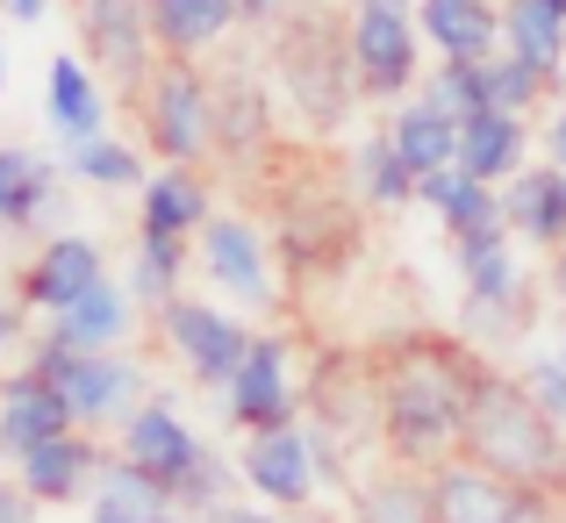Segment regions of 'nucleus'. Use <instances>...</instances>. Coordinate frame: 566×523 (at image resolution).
Segmentation results:
<instances>
[{"mask_svg": "<svg viewBox=\"0 0 566 523\" xmlns=\"http://www.w3.org/2000/svg\"><path fill=\"white\" fill-rule=\"evenodd\" d=\"M273 72L287 108L308 129H337L359 108V72H352V22H337V8L323 0H294L287 22L273 29Z\"/></svg>", "mask_w": 566, "mask_h": 523, "instance_id": "1", "label": "nucleus"}, {"mask_svg": "<svg viewBox=\"0 0 566 523\" xmlns=\"http://www.w3.org/2000/svg\"><path fill=\"white\" fill-rule=\"evenodd\" d=\"M380 409H387V430H395L409 452H438L444 438L467 430V409H473V373L467 358L438 337H416V345L395 352L380 380Z\"/></svg>", "mask_w": 566, "mask_h": 523, "instance_id": "2", "label": "nucleus"}, {"mask_svg": "<svg viewBox=\"0 0 566 523\" xmlns=\"http://www.w3.org/2000/svg\"><path fill=\"white\" fill-rule=\"evenodd\" d=\"M467 438L473 452L495 473H516V481H538V473L559 467V438L553 416L524 395V380H473V409H467Z\"/></svg>", "mask_w": 566, "mask_h": 523, "instance_id": "3", "label": "nucleus"}, {"mask_svg": "<svg viewBox=\"0 0 566 523\" xmlns=\"http://www.w3.org/2000/svg\"><path fill=\"white\" fill-rule=\"evenodd\" d=\"M144 108V144L166 166H193L216 151V86L193 72V57H158L151 80L137 86Z\"/></svg>", "mask_w": 566, "mask_h": 523, "instance_id": "4", "label": "nucleus"}, {"mask_svg": "<svg viewBox=\"0 0 566 523\" xmlns=\"http://www.w3.org/2000/svg\"><path fill=\"white\" fill-rule=\"evenodd\" d=\"M352 72H359L366 101H401L423 80V29H416V8H352Z\"/></svg>", "mask_w": 566, "mask_h": 523, "instance_id": "5", "label": "nucleus"}, {"mask_svg": "<svg viewBox=\"0 0 566 523\" xmlns=\"http://www.w3.org/2000/svg\"><path fill=\"white\" fill-rule=\"evenodd\" d=\"M80 43H86V65H94L101 80L137 94L158 65L151 0H80Z\"/></svg>", "mask_w": 566, "mask_h": 523, "instance_id": "6", "label": "nucleus"}, {"mask_svg": "<svg viewBox=\"0 0 566 523\" xmlns=\"http://www.w3.org/2000/svg\"><path fill=\"white\" fill-rule=\"evenodd\" d=\"M36 373L72 401V416H86V423L123 416L129 401H137V387H144V373L129 366V358H115V352H72V345H57L51 331H43V345H36Z\"/></svg>", "mask_w": 566, "mask_h": 523, "instance_id": "7", "label": "nucleus"}, {"mask_svg": "<svg viewBox=\"0 0 566 523\" xmlns=\"http://www.w3.org/2000/svg\"><path fill=\"white\" fill-rule=\"evenodd\" d=\"M201 273L216 280L230 302H244V308L273 302V259H265V237L251 230L244 216H208V230H201Z\"/></svg>", "mask_w": 566, "mask_h": 523, "instance_id": "8", "label": "nucleus"}, {"mask_svg": "<svg viewBox=\"0 0 566 523\" xmlns=\"http://www.w3.org/2000/svg\"><path fill=\"white\" fill-rule=\"evenodd\" d=\"M352 237H359V222H352L345 193H294L280 208V251H287V265L331 273V265H345Z\"/></svg>", "mask_w": 566, "mask_h": 523, "instance_id": "9", "label": "nucleus"}, {"mask_svg": "<svg viewBox=\"0 0 566 523\" xmlns=\"http://www.w3.org/2000/svg\"><path fill=\"white\" fill-rule=\"evenodd\" d=\"M123 452H129V467L151 473V481H158V488H172V495H180L187 473L208 459V452H201V438H193V430L180 423V409H172V401H144V409L129 416Z\"/></svg>", "mask_w": 566, "mask_h": 523, "instance_id": "10", "label": "nucleus"}, {"mask_svg": "<svg viewBox=\"0 0 566 523\" xmlns=\"http://www.w3.org/2000/svg\"><path fill=\"white\" fill-rule=\"evenodd\" d=\"M166 337L180 345L187 366L201 373V380H216V387H230V373L244 366V352H251L244 323H230L208 302H166Z\"/></svg>", "mask_w": 566, "mask_h": 523, "instance_id": "11", "label": "nucleus"}, {"mask_svg": "<svg viewBox=\"0 0 566 523\" xmlns=\"http://www.w3.org/2000/svg\"><path fill=\"white\" fill-rule=\"evenodd\" d=\"M101 280H108V265H101L94 237H51V244L22 265V302L43 308V316H57V308H72L80 294H94Z\"/></svg>", "mask_w": 566, "mask_h": 523, "instance_id": "12", "label": "nucleus"}, {"mask_svg": "<svg viewBox=\"0 0 566 523\" xmlns=\"http://www.w3.org/2000/svg\"><path fill=\"white\" fill-rule=\"evenodd\" d=\"M43 123L57 129V144L101 137V123H108V80H101L86 57L57 51L51 65H43Z\"/></svg>", "mask_w": 566, "mask_h": 523, "instance_id": "13", "label": "nucleus"}, {"mask_svg": "<svg viewBox=\"0 0 566 523\" xmlns=\"http://www.w3.org/2000/svg\"><path fill=\"white\" fill-rule=\"evenodd\" d=\"M65 430H72V401L57 395L36 366L14 373V380L0 387V452H8V459H29L36 444L65 438Z\"/></svg>", "mask_w": 566, "mask_h": 523, "instance_id": "14", "label": "nucleus"}, {"mask_svg": "<svg viewBox=\"0 0 566 523\" xmlns=\"http://www.w3.org/2000/svg\"><path fill=\"white\" fill-rule=\"evenodd\" d=\"M294 409V366H287V345H273V337H251L244 366L230 373V416L251 430H273L287 423Z\"/></svg>", "mask_w": 566, "mask_h": 523, "instance_id": "15", "label": "nucleus"}, {"mask_svg": "<svg viewBox=\"0 0 566 523\" xmlns=\"http://www.w3.org/2000/svg\"><path fill=\"white\" fill-rule=\"evenodd\" d=\"M423 51L438 57H495L502 51V0H416Z\"/></svg>", "mask_w": 566, "mask_h": 523, "instance_id": "16", "label": "nucleus"}, {"mask_svg": "<svg viewBox=\"0 0 566 523\" xmlns=\"http://www.w3.org/2000/svg\"><path fill=\"white\" fill-rule=\"evenodd\" d=\"M502 222L510 237L531 244H566V166H524L516 179H502Z\"/></svg>", "mask_w": 566, "mask_h": 523, "instance_id": "17", "label": "nucleus"}, {"mask_svg": "<svg viewBox=\"0 0 566 523\" xmlns=\"http://www.w3.org/2000/svg\"><path fill=\"white\" fill-rule=\"evenodd\" d=\"M57 201V158L36 144H0V230H36Z\"/></svg>", "mask_w": 566, "mask_h": 523, "instance_id": "18", "label": "nucleus"}, {"mask_svg": "<svg viewBox=\"0 0 566 523\" xmlns=\"http://www.w3.org/2000/svg\"><path fill=\"white\" fill-rule=\"evenodd\" d=\"M459 166H467L473 179H488V187H502V179H516L531 166V129L524 115L510 108H481L459 123Z\"/></svg>", "mask_w": 566, "mask_h": 523, "instance_id": "19", "label": "nucleus"}, {"mask_svg": "<svg viewBox=\"0 0 566 523\" xmlns=\"http://www.w3.org/2000/svg\"><path fill=\"white\" fill-rule=\"evenodd\" d=\"M452 251H459V280H467L473 308H516V294H524V265H516V251H510V222L473 230V237H452Z\"/></svg>", "mask_w": 566, "mask_h": 523, "instance_id": "20", "label": "nucleus"}, {"mask_svg": "<svg viewBox=\"0 0 566 523\" xmlns=\"http://www.w3.org/2000/svg\"><path fill=\"white\" fill-rule=\"evenodd\" d=\"M244 473H251V488H259V495L302 502L308 488H316V444H308L294 423H273V430H259V438H251Z\"/></svg>", "mask_w": 566, "mask_h": 523, "instance_id": "21", "label": "nucleus"}, {"mask_svg": "<svg viewBox=\"0 0 566 523\" xmlns=\"http://www.w3.org/2000/svg\"><path fill=\"white\" fill-rule=\"evenodd\" d=\"M230 29H244L237 0H151L158 57H201V51H216Z\"/></svg>", "mask_w": 566, "mask_h": 523, "instance_id": "22", "label": "nucleus"}, {"mask_svg": "<svg viewBox=\"0 0 566 523\" xmlns=\"http://www.w3.org/2000/svg\"><path fill=\"white\" fill-rule=\"evenodd\" d=\"M387 137H395V151L409 158V172H444L459 166V115H444L430 94H409L395 115H387Z\"/></svg>", "mask_w": 566, "mask_h": 523, "instance_id": "23", "label": "nucleus"}, {"mask_svg": "<svg viewBox=\"0 0 566 523\" xmlns=\"http://www.w3.org/2000/svg\"><path fill=\"white\" fill-rule=\"evenodd\" d=\"M430 502H438V523H531L524 495L488 467H452Z\"/></svg>", "mask_w": 566, "mask_h": 523, "instance_id": "24", "label": "nucleus"}, {"mask_svg": "<svg viewBox=\"0 0 566 523\" xmlns=\"http://www.w3.org/2000/svg\"><path fill=\"white\" fill-rule=\"evenodd\" d=\"M137 193H144V230H158V237H201L208 216H216L193 166H158Z\"/></svg>", "mask_w": 566, "mask_h": 523, "instance_id": "25", "label": "nucleus"}, {"mask_svg": "<svg viewBox=\"0 0 566 523\" xmlns=\"http://www.w3.org/2000/svg\"><path fill=\"white\" fill-rule=\"evenodd\" d=\"M416 201L438 208V222L452 237H473V230H495V222H502V193L488 187V179H473L467 166L423 172V179H416Z\"/></svg>", "mask_w": 566, "mask_h": 523, "instance_id": "26", "label": "nucleus"}, {"mask_svg": "<svg viewBox=\"0 0 566 523\" xmlns=\"http://www.w3.org/2000/svg\"><path fill=\"white\" fill-rule=\"evenodd\" d=\"M129 302H137L129 287L101 280L94 294H80L72 308H57V316H51V337H57V345H72V352H115L129 337Z\"/></svg>", "mask_w": 566, "mask_h": 523, "instance_id": "27", "label": "nucleus"}, {"mask_svg": "<svg viewBox=\"0 0 566 523\" xmlns=\"http://www.w3.org/2000/svg\"><path fill=\"white\" fill-rule=\"evenodd\" d=\"M265 137H273V94H265L251 72L216 80V151L222 158H251Z\"/></svg>", "mask_w": 566, "mask_h": 523, "instance_id": "28", "label": "nucleus"}, {"mask_svg": "<svg viewBox=\"0 0 566 523\" xmlns=\"http://www.w3.org/2000/svg\"><path fill=\"white\" fill-rule=\"evenodd\" d=\"M502 51H516L538 72H566V14L553 0H502Z\"/></svg>", "mask_w": 566, "mask_h": 523, "instance_id": "29", "label": "nucleus"}, {"mask_svg": "<svg viewBox=\"0 0 566 523\" xmlns=\"http://www.w3.org/2000/svg\"><path fill=\"white\" fill-rule=\"evenodd\" d=\"M352 187H359L366 208H409L416 201V172H409V158L395 151V137H387V129L352 151Z\"/></svg>", "mask_w": 566, "mask_h": 523, "instance_id": "30", "label": "nucleus"}, {"mask_svg": "<svg viewBox=\"0 0 566 523\" xmlns=\"http://www.w3.org/2000/svg\"><path fill=\"white\" fill-rule=\"evenodd\" d=\"M86 467H94V452H86V438H51V444H36V452L22 459V488L36 502H65V495H80V481H86Z\"/></svg>", "mask_w": 566, "mask_h": 523, "instance_id": "31", "label": "nucleus"}, {"mask_svg": "<svg viewBox=\"0 0 566 523\" xmlns=\"http://www.w3.org/2000/svg\"><path fill=\"white\" fill-rule=\"evenodd\" d=\"M65 172L72 179H86V187H144V158H137V144H123V137H86V144H65Z\"/></svg>", "mask_w": 566, "mask_h": 523, "instance_id": "32", "label": "nucleus"}, {"mask_svg": "<svg viewBox=\"0 0 566 523\" xmlns=\"http://www.w3.org/2000/svg\"><path fill=\"white\" fill-rule=\"evenodd\" d=\"M180 265H187V237H158L144 230L137 237V265H129V294H144V302H180Z\"/></svg>", "mask_w": 566, "mask_h": 523, "instance_id": "33", "label": "nucleus"}, {"mask_svg": "<svg viewBox=\"0 0 566 523\" xmlns=\"http://www.w3.org/2000/svg\"><path fill=\"white\" fill-rule=\"evenodd\" d=\"M430 101H438L444 115H481V108H495L488 101V57H438V72H430V86H423Z\"/></svg>", "mask_w": 566, "mask_h": 523, "instance_id": "34", "label": "nucleus"}, {"mask_svg": "<svg viewBox=\"0 0 566 523\" xmlns=\"http://www.w3.org/2000/svg\"><path fill=\"white\" fill-rule=\"evenodd\" d=\"M545 94H559V80H553V72L524 65L516 51H495V57H488V101H495V108H510V115H531Z\"/></svg>", "mask_w": 566, "mask_h": 523, "instance_id": "35", "label": "nucleus"}, {"mask_svg": "<svg viewBox=\"0 0 566 523\" xmlns=\"http://www.w3.org/2000/svg\"><path fill=\"white\" fill-rule=\"evenodd\" d=\"M430 516H438V502H423L409 481H387L366 495V523H430Z\"/></svg>", "mask_w": 566, "mask_h": 523, "instance_id": "36", "label": "nucleus"}, {"mask_svg": "<svg viewBox=\"0 0 566 523\" xmlns=\"http://www.w3.org/2000/svg\"><path fill=\"white\" fill-rule=\"evenodd\" d=\"M524 395L538 401L553 423H566V358L559 352H545V358H531V373H524Z\"/></svg>", "mask_w": 566, "mask_h": 523, "instance_id": "37", "label": "nucleus"}, {"mask_svg": "<svg viewBox=\"0 0 566 523\" xmlns=\"http://www.w3.org/2000/svg\"><path fill=\"white\" fill-rule=\"evenodd\" d=\"M287 8H294V0H237V14H244L251 29H265V36H273V29L287 22Z\"/></svg>", "mask_w": 566, "mask_h": 523, "instance_id": "38", "label": "nucleus"}, {"mask_svg": "<svg viewBox=\"0 0 566 523\" xmlns=\"http://www.w3.org/2000/svg\"><path fill=\"white\" fill-rule=\"evenodd\" d=\"M36 516V495H29V488H8L0 481V523H29Z\"/></svg>", "mask_w": 566, "mask_h": 523, "instance_id": "39", "label": "nucleus"}, {"mask_svg": "<svg viewBox=\"0 0 566 523\" xmlns=\"http://www.w3.org/2000/svg\"><path fill=\"white\" fill-rule=\"evenodd\" d=\"M0 14H8V22H43L51 0H0Z\"/></svg>", "mask_w": 566, "mask_h": 523, "instance_id": "40", "label": "nucleus"}, {"mask_svg": "<svg viewBox=\"0 0 566 523\" xmlns=\"http://www.w3.org/2000/svg\"><path fill=\"white\" fill-rule=\"evenodd\" d=\"M553 166H566V86H559V108H553Z\"/></svg>", "mask_w": 566, "mask_h": 523, "instance_id": "41", "label": "nucleus"}, {"mask_svg": "<svg viewBox=\"0 0 566 523\" xmlns=\"http://www.w3.org/2000/svg\"><path fill=\"white\" fill-rule=\"evenodd\" d=\"M14 337H22V308H14V302H0V352H8Z\"/></svg>", "mask_w": 566, "mask_h": 523, "instance_id": "42", "label": "nucleus"}, {"mask_svg": "<svg viewBox=\"0 0 566 523\" xmlns=\"http://www.w3.org/2000/svg\"><path fill=\"white\" fill-rule=\"evenodd\" d=\"M208 523H273V516H259V510H222V516H208Z\"/></svg>", "mask_w": 566, "mask_h": 523, "instance_id": "43", "label": "nucleus"}, {"mask_svg": "<svg viewBox=\"0 0 566 523\" xmlns=\"http://www.w3.org/2000/svg\"><path fill=\"white\" fill-rule=\"evenodd\" d=\"M94 523H144V516H129V510H108V502H101V510H94Z\"/></svg>", "mask_w": 566, "mask_h": 523, "instance_id": "44", "label": "nucleus"}, {"mask_svg": "<svg viewBox=\"0 0 566 523\" xmlns=\"http://www.w3.org/2000/svg\"><path fill=\"white\" fill-rule=\"evenodd\" d=\"M8 72H14V57H8V36H0V94H8Z\"/></svg>", "mask_w": 566, "mask_h": 523, "instance_id": "45", "label": "nucleus"}, {"mask_svg": "<svg viewBox=\"0 0 566 523\" xmlns=\"http://www.w3.org/2000/svg\"><path fill=\"white\" fill-rule=\"evenodd\" d=\"M352 8H416V0H352Z\"/></svg>", "mask_w": 566, "mask_h": 523, "instance_id": "46", "label": "nucleus"}, {"mask_svg": "<svg viewBox=\"0 0 566 523\" xmlns=\"http://www.w3.org/2000/svg\"><path fill=\"white\" fill-rule=\"evenodd\" d=\"M553 280H559V294H566V244H559V259H553Z\"/></svg>", "mask_w": 566, "mask_h": 523, "instance_id": "47", "label": "nucleus"}, {"mask_svg": "<svg viewBox=\"0 0 566 523\" xmlns=\"http://www.w3.org/2000/svg\"><path fill=\"white\" fill-rule=\"evenodd\" d=\"M559 358H566V331H559Z\"/></svg>", "mask_w": 566, "mask_h": 523, "instance_id": "48", "label": "nucleus"}, {"mask_svg": "<svg viewBox=\"0 0 566 523\" xmlns=\"http://www.w3.org/2000/svg\"><path fill=\"white\" fill-rule=\"evenodd\" d=\"M553 8H559V14H566V0H553Z\"/></svg>", "mask_w": 566, "mask_h": 523, "instance_id": "49", "label": "nucleus"}, {"mask_svg": "<svg viewBox=\"0 0 566 523\" xmlns=\"http://www.w3.org/2000/svg\"><path fill=\"white\" fill-rule=\"evenodd\" d=\"M166 523H172V516H166Z\"/></svg>", "mask_w": 566, "mask_h": 523, "instance_id": "50", "label": "nucleus"}]
</instances>
